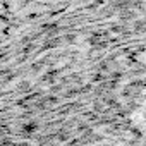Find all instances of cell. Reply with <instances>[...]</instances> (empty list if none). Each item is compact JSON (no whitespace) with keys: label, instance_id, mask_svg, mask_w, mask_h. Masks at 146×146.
<instances>
[{"label":"cell","instance_id":"2","mask_svg":"<svg viewBox=\"0 0 146 146\" xmlns=\"http://www.w3.org/2000/svg\"><path fill=\"white\" fill-rule=\"evenodd\" d=\"M0 17H9V12H7V7H5V2L4 0H0Z\"/></svg>","mask_w":146,"mask_h":146},{"label":"cell","instance_id":"1","mask_svg":"<svg viewBox=\"0 0 146 146\" xmlns=\"http://www.w3.org/2000/svg\"><path fill=\"white\" fill-rule=\"evenodd\" d=\"M11 19H28L40 17L50 12L67 9L81 0H4Z\"/></svg>","mask_w":146,"mask_h":146}]
</instances>
